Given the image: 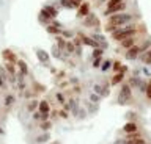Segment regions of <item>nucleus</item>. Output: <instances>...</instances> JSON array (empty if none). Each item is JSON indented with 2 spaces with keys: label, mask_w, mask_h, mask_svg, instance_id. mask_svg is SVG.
I'll return each instance as SVG.
<instances>
[{
  "label": "nucleus",
  "mask_w": 151,
  "mask_h": 144,
  "mask_svg": "<svg viewBox=\"0 0 151 144\" xmlns=\"http://www.w3.org/2000/svg\"><path fill=\"white\" fill-rule=\"evenodd\" d=\"M55 100H57V104H58V105L63 106L66 104V100H68V96H66L63 91H57L55 92Z\"/></svg>",
  "instance_id": "bb28decb"
},
{
  "label": "nucleus",
  "mask_w": 151,
  "mask_h": 144,
  "mask_svg": "<svg viewBox=\"0 0 151 144\" xmlns=\"http://www.w3.org/2000/svg\"><path fill=\"white\" fill-rule=\"evenodd\" d=\"M93 91L96 92V94L101 96V91H102V85H99V83H96V85L93 86Z\"/></svg>",
  "instance_id": "37998d69"
},
{
  "label": "nucleus",
  "mask_w": 151,
  "mask_h": 144,
  "mask_svg": "<svg viewBox=\"0 0 151 144\" xmlns=\"http://www.w3.org/2000/svg\"><path fill=\"white\" fill-rule=\"evenodd\" d=\"M14 104H16V96L11 94V92H8V94L5 96V99H3V106H5V110H9Z\"/></svg>",
  "instance_id": "6ab92c4d"
},
{
  "label": "nucleus",
  "mask_w": 151,
  "mask_h": 144,
  "mask_svg": "<svg viewBox=\"0 0 151 144\" xmlns=\"http://www.w3.org/2000/svg\"><path fill=\"white\" fill-rule=\"evenodd\" d=\"M49 144H61V141H58V139H54V141H49Z\"/></svg>",
  "instance_id": "8fccbe9b"
},
{
  "label": "nucleus",
  "mask_w": 151,
  "mask_h": 144,
  "mask_svg": "<svg viewBox=\"0 0 151 144\" xmlns=\"http://www.w3.org/2000/svg\"><path fill=\"white\" fill-rule=\"evenodd\" d=\"M71 2H73V5H74V8H76V10H77V8L80 6V3H82L83 0H71Z\"/></svg>",
  "instance_id": "49530a36"
},
{
  "label": "nucleus",
  "mask_w": 151,
  "mask_h": 144,
  "mask_svg": "<svg viewBox=\"0 0 151 144\" xmlns=\"http://www.w3.org/2000/svg\"><path fill=\"white\" fill-rule=\"evenodd\" d=\"M142 33H145V27H139L135 22H132V24H127L124 27H118V28H115L110 33V38H112V41H115V43H120V41L129 38V36L142 35Z\"/></svg>",
  "instance_id": "f03ea898"
},
{
  "label": "nucleus",
  "mask_w": 151,
  "mask_h": 144,
  "mask_svg": "<svg viewBox=\"0 0 151 144\" xmlns=\"http://www.w3.org/2000/svg\"><path fill=\"white\" fill-rule=\"evenodd\" d=\"M142 41V35H134V36H129V38H126V39H123L120 41V49L123 50H127V49H131V47H134L135 44H139Z\"/></svg>",
  "instance_id": "423d86ee"
},
{
  "label": "nucleus",
  "mask_w": 151,
  "mask_h": 144,
  "mask_svg": "<svg viewBox=\"0 0 151 144\" xmlns=\"http://www.w3.org/2000/svg\"><path fill=\"white\" fill-rule=\"evenodd\" d=\"M35 55H36V58H38V61H40L41 64H44V66H47L49 64V61H50V53L47 52V50H44V49H35Z\"/></svg>",
  "instance_id": "1a4fd4ad"
},
{
  "label": "nucleus",
  "mask_w": 151,
  "mask_h": 144,
  "mask_svg": "<svg viewBox=\"0 0 151 144\" xmlns=\"http://www.w3.org/2000/svg\"><path fill=\"white\" fill-rule=\"evenodd\" d=\"M32 118L35 122H41V121H46V119H50V113H41V111H33L32 113Z\"/></svg>",
  "instance_id": "aec40b11"
},
{
  "label": "nucleus",
  "mask_w": 151,
  "mask_h": 144,
  "mask_svg": "<svg viewBox=\"0 0 151 144\" xmlns=\"http://www.w3.org/2000/svg\"><path fill=\"white\" fill-rule=\"evenodd\" d=\"M99 17L94 14V13H90L88 16H85L82 19V25L85 28H94V30H99Z\"/></svg>",
  "instance_id": "39448f33"
},
{
  "label": "nucleus",
  "mask_w": 151,
  "mask_h": 144,
  "mask_svg": "<svg viewBox=\"0 0 151 144\" xmlns=\"http://www.w3.org/2000/svg\"><path fill=\"white\" fill-rule=\"evenodd\" d=\"M50 110H52V105H50L46 99L40 100V105H38V111H41V113H50Z\"/></svg>",
  "instance_id": "b1692460"
},
{
  "label": "nucleus",
  "mask_w": 151,
  "mask_h": 144,
  "mask_svg": "<svg viewBox=\"0 0 151 144\" xmlns=\"http://www.w3.org/2000/svg\"><path fill=\"white\" fill-rule=\"evenodd\" d=\"M55 118H58V110H57V108H52V110H50V119H55Z\"/></svg>",
  "instance_id": "a18cd8bd"
},
{
  "label": "nucleus",
  "mask_w": 151,
  "mask_h": 144,
  "mask_svg": "<svg viewBox=\"0 0 151 144\" xmlns=\"http://www.w3.org/2000/svg\"><path fill=\"white\" fill-rule=\"evenodd\" d=\"M5 69H6V72H8V75H17V67H16V64L14 63H8V61H5Z\"/></svg>",
  "instance_id": "c85d7f7f"
},
{
  "label": "nucleus",
  "mask_w": 151,
  "mask_h": 144,
  "mask_svg": "<svg viewBox=\"0 0 151 144\" xmlns=\"http://www.w3.org/2000/svg\"><path fill=\"white\" fill-rule=\"evenodd\" d=\"M69 114H71V113H69L68 110H65V108H60V110H58V118H60V119H68Z\"/></svg>",
  "instance_id": "72a5a7b5"
},
{
  "label": "nucleus",
  "mask_w": 151,
  "mask_h": 144,
  "mask_svg": "<svg viewBox=\"0 0 151 144\" xmlns=\"http://www.w3.org/2000/svg\"><path fill=\"white\" fill-rule=\"evenodd\" d=\"M30 89L35 92V96H41V94H44V92L47 91V86L42 85V83H40V82H36V80H33L32 85H30Z\"/></svg>",
  "instance_id": "ddd939ff"
},
{
  "label": "nucleus",
  "mask_w": 151,
  "mask_h": 144,
  "mask_svg": "<svg viewBox=\"0 0 151 144\" xmlns=\"http://www.w3.org/2000/svg\"><path fill=\"white\" fill-rule=\"evenodd\" d=\"M124 77H126V74H123V72H113V75L110 77V85L112 86L121 85L123 80H124Z\"/></svg>",
  "instance_id": "2eb2a0df"
},
{
  "label": "nucleus",
  "mask_w": 151,
  "mask_h": 144,
  "mask_svg": "<svg viewBox=\"0 0 151 144\" xmlns=\"http://www.w3.org/2000/svg\"><path fill=\"white\" fill-rule=\"evenodd\" d=\"M101 99H102V97L99 96V94H96V92L90 94V97H88V100H90V102H94V104H99V102H101Z\"/></svg>",
  "instance_id": "f704fd0d"
},
{
  "label": "nucleus",
  "mask_w": 151,
  "mask_h": 144,
  "mask_svg": "<svg viewBox=\"0 0 151 144\" xmlns=\"http://www.w3.org/2000/svg\"><path fill=\"white\" fill-rule=\"evenodd\" d=\"M36 144H44V143H49L50 141V133L49 132H42L41 135H38L36 136Z\"/></svg>",
  "instance_id": "a878e982"
},
{
  "label": "nucleus",
  "mask_w": 151,
  "mask_h": 144,
  "mask_svg": "<svg viewBox=\"0 0 151 144\" xmlns=\"http://www.w3.org/2000/svg\"><path fill=\"white\" fill-rule=\"evenodd\" d=\"M16 67H17V72H19V74H22V75L28 77L30 69H28V64L25 63V60H21V58H19L17 63H16Z\"/></svg>",
  "instance_id": "4468645a"
},
{
  "label": "nucleus",
  "mask_w": 151,
  "mask_h": 144,
  "mask_svg": "<svg viewBox=\"0 0 151 144\" xmlns=\"http://www.w3.org/2000/svg\"><path fill=\"white\" fill-rule=\"evenodd\" d=\"M124 2V0H109V2H106V8H110V6H115L118 5V3Z\"/></svg>",
  "instance_id": "a19ab883"
},
{
  "label": "nucleus",
  "mask_w": 151,
  "mask_h": 144,
  "mask_svg": "<svg viewBox=\"0 0 151 144\" xmlns=\"http://www.w3.org/2000/svg\"><path fill=\"white\" fill-rule=\"evenodd\" d=\"M121 66H123L121 61H118V60H113V63H112V71H113V72H118Z\"/></svg>",
  "instance_id": "e433bc0d"
},
{
  "label": "nucleus",
  "mask_w": 151,
  "mask_h": 144,
  "mask_svg": "<svg viewBox=\"0 0 151 144\" xmlns=\"http://www.w3.org/2000/svg\"><path fill=\"white\" fill-rule=\"evenodd\" d=\"M2 60L3 61H8V63H17V53L13 52V49H3L2 50Z\"/></svg>",
  "instance_id": "9b49d317"
},
{
  "label": "nucleus",
  "mask_w": 151,
  "mask_h": 144,
  "mask_svg": "<svg viewBox=\"0 0 151 144\" xmlns=\"http://www.w3.org/2000/svg\"><path fill=\"white\" fill-rule=\"evenodd\" d=\"M58 2H60V6L66 8V10H76V8H74V5H73V2H71V0H58Z\"/></svg>",
  "instance_id": "2f4dec72"
},
{
  "label": "nucleus",
  "mask_w": 151,
  "mask_h": 144,
  "mask_svg": "<svg viewBox=\"0 0 151 144\" xmlns=\"http://www.w3.org/2000/svg\"><path fill=\"white\" fill-rule=\"evenodd\" d=\"M137 130H139V125H137L135 121H127L123 125V132L124 133H132V132H137Z\"/></svg>",
  "instance_id": "412c9836"
},
{
  "label": "nucleus",
  "mask_w": 151,
  "mask_h": 144,
  "mask_svg": "<svg viewBox=\"0 0 151 144\" xmlns=\"http://www.w3.org/2000/svg\"><path fill=\"white\" fill-rule=\"evenodd\" d=\"M76 35H77L79 38H80V41H82V44H83V45H88V47H91V49L99 47V44L91 38V35L88 36V35H85L83 31H76Z\"/></svg>",
  "instance_id": "6e6552de"
},
{
  "label": "nucleus",
  "mask_w": 151,
  "mask_h": 144,
  "mask_svg": "<svg viewBox=\"0 0 151 144\" xmlns=\"http://www.w3.org/2000/svg\"><path fill=\"white\" fill-rule=\"evenodd\" d=\"M145 96H146V99H148V100H151V78H150L148 85H146V89H145Z\"/></svg>",
  "instance_id": "ea45409f"
},
{
  "label": "nucleus",
  "mask_w": 151,
  "mask_h": 144,
  "mask_svg": "<svg viewBox=\"0 0 151 144\" xmlns=\"http://www.w3.org/2000/svg\"><path fill=\"white\" fill-rule=\"evenodd\" d=\"M65 53H66V57H68V55H74V53H76V44L73 43V39H68V41H66Z\"/></svg>",
  "instance_id": "cd10ccee"
},
{
  "label": "nucleus",
  "mask_w": 151,
  "mask_h": 144,
  "mask_svg": "<svg viewBox=\"0 0 151 144\" xmlns=\"http://www.w3.org/2000/svg\"><path fill=\"white\" fill-rule=\"evenodd\" d=\"M61 78H66V72H65V71H57V74H55V82L58 83Z\"/></svg>",
  "instance_id": "58836bf2"
},
{
  "label": "nucleus",
  "mask_w": 151,
  "mask_h": 144,
  "mask_svg": "<svg viewBox=\"0 0 151 144\" xmlns=\"http://www.w3.org/2000/svg\"><path fill=\"white\" fill-rule=\"evenodd\" d=\"M126 10H127V2L124 0V2L118 3V5H115V6L106 8V10H104V13H102V14L106 16V17H109V16L115 14V13H121V11H126Z\"/></svg>",
  "instance_id": "0eeeda50"
},
{
  "label": "nucleus",
  "mask_w": 151,
  "mask_h": 144,
  "mask_svg": "<svg viewBox=\"0 0 151 144\" xmlns=\"http://www.w3.org/2000/svg\"><path fill=\"white\" fill-rule=\"evenodd\" d=\"M139 19V16L135 14V13H131V11H121V13H115V14L109 16L107 17V24L104 25V30L109 31V33H112L115 28L118 27H124L127 24H132V22H135Z\"/></svg>",
  "instance_id": "f257e3e1"
},
{
  "label": "nucleus",
  "mask_w": 151,
  "mask_h": 144,
  "mask_svg": "<svg viewBox=\"0 0 151 144\" xmlns=\"http://www.w3.org/2000/svg\"><path fill=\"white\" fill-rule=\"evenodd\" d=\"M57 17H58V8L55 5H44L41 8L40 14H38V21L46 27L50 24L52 19H57Z\"/></svg>",
  "instance_id": "7ed1b4c3"
},
{
  "label": "nucleus",
  "mask_w": 151,
  "mask_h": 144,
  "mask_svg": "<svg viewBox=\"0 0 151 144\" xmlns=\"http://www.w3.org/2000/svg\"><path fill=\"white\" fill-rule=\"evenodd\" d=\"M140 55H142V52H140L139 44H135L134 47L124 50V58H126V60H137V58L140 57Z\"/></svg>",
  "instance_id": "f8f14e48"
},
{
  "label": "nucleus",
  "mask_w": 151,
  "mask_h": 144,
  "mask_svg": "<svg viewBox=\"0 0 151 144\" xmlns=\"http://www.w3.org/2000/svg\"><path fill=\"white\" fill-rule=\"evenodd\" d=\"M36 127L40 128L41 132H50L52 127H54V122H52V119H46V121H41V122H38Z\"/></svg>",
  "instance_id": "f3484780"
},
{
  "label": "nucleus",
  "mask_w": 151,
  "mask_h": 144,
  "mask_svg": "<svg viewBox=\"0 0 151 144\" xmlns=\"http://www.w3.org/2000/svg\"><path fill=\"white\" fill-rule=\"evenodd\" d=\"M50 57H54V58H57V60H65L66 53H65L57 44H54V45H52V49H50Z\"/></svg>",
  "instance_id": "dca6fc26"
},
{
  "label": "nucleus",
  "mask_w": 151,
  "mask_h": 144,
  "mask_svg": "<svg viewBox=\"0 0 151 144\" xmlns=\"http://www.w3.org/2000/svg\"><path fill=\"white\" fill-rule=\"evenodd\" d=\"M38 105H40V100H38L36 97H32V99H28V102L25 104V110L28 113H33V111L38 110Z\"/></svg>",
  "instance_id": "a211bd4d"
},
{
  "label": "nucleus",
  "mask_w": 151,
  "mask_h": 144,
  "mask_svg": "<svg viewBox=\"0 0 151 144\" xmlns=\"http://www.w3.org/2000/svg\"><path fill=\"white\" fill-rule=\"evenodd\" d=\"M127 71H129V67H127V66H124V64H123V66L120 67V71H118V72H123V74H126Z\"/></svg>",
  "instance_id": "09e8293b"
},
{
  "label": "nucleus",
  "mask_w": 151,
  "mask_h": 144,
  "mask_svg": "<svg viewBox=\"0 0 151 144\" xmlns=\"http://www.w3.org/2000/svg\"><path fill=\"white\" fill-rule=\"evenodd\" d=\"M61 27H57V25H54V24H49V25H46V31L49 35H52V36H57V35H61Z\"/></svg>",
  "instance_id": "393cba45"
},
{
  "label": "nucleus",
  "mask_w": 151,
  "mask_h": 144,
  "mask_svg": "<svg viewBox=\"0 0 151 144\" xmlns=\"http://www.w3.org/2000/svg\"><path fill=\"white\" fill-rule=\"evenodd\" d=\"M71 91H73V94H80V91H82V89H80V86H73V89H71Z\"/></svg>",
  "instance_id": "de8ad7c7"
},
{
  "label": "nucleus",
  "mask_w": 151,
  "mask_h": 144,
  "mask_svg": "<svg viewBox=\"0 0 151 144\" xmlns=\"http://www.w3.org/2000/svg\"><path fill=\"white\" fill-rule=\"evenodd\" d=\"M104 57V49L102 47H94L91 52V58H102Z\"/></svg>",
  "instance_id": "7c9ffc66"
},
{
  "label": "nucleus",
  "mask_w": 151,
  "mask_h": 144,
  "mask_svg": "<svg viewBox=\"0 0 151 144\" xmlns=\"http://www.w3.org/2000/svg\"><path fill=\"white\" fill-rule=\"evenodd\" d=\"M139 60L145 64V66H151V47L146 50V52L142 53L140 57H139Z\"/></svg>",
  "instance_id": "5701e85b"
},
{
  "label": "nucleus",
  "mask_w": 151,
  "mask_h": 144,
  "mask_svg": "<svg viewBox=\"0 0 151 144\" xmlns=\"http://www.w3.org/2000/svg\"><path fill=\"white\" fill-rule=\"evenodd\" d=\"M87 113H88V111H87V110H83V108H80V110H79V113H77V118H79V119H83V118H85V116H87Z\"/></svg>",
  "instance_id": "c03bdc74"
},
{
  "label": "nucleus",
  "mask_w": 151,
  "mask_h": 144,
  "mask_svg": "<svg viewBox=\"0 0 151 144\" xmlns=\"http://www.w3.org/2000/svg\"><path fill=\"white\" fill-rule=\"evenodd\" d=\"M102 60H104V57H102V58H93V63H91V66H93L94 69H99V67H101V63H102Z\"/></svg>",
  "instance_id": "4c0bfd02"
},
{
  "label": "nucleus",
  "mask_w": 151,
  "mask_h": 144,
  "mask_svg": "<svg viewBox=\"0 0 151 144\" xmlns=\"http://www.w3.org/2000/svg\"><path fill=\"white\" fill-rule=\"evenodd\" d=\"M118 104L120 105H129L134 102V97H132V88L129 83H121L120 88V94H118Z\"/></svg>",
  "instance_id": "20e7f679"
},
{
  "label": "nucleus",
  "mask_w": 151,
  "mask_h": 144,
  "mask_svg": "<svg viewBox=\"0 0 151 144\" xmlns=\"http://www.w3.org/2000/svg\"><path fill=\"white\" fill-rule=\"evenodd\" d=\"M98 110V104H94V102H87V111H91V113H94V111Z\"/></svg>",
  "instance_id": "c9c22d12"
},
{
  "label": "nucleus",
  "mask_w": 151,
  "mask_h": 144,
  "mask_svg": "<svg viewBox=\"0 0 151 144\" xmlns=\"http://www.w3.org/2000/svg\"><path fill=\"white\" fill-rule=\"evenodd\" d=\"M0 135H5V130L2 128V125H0Z\"/></svg>",
  "instance_id": "603ef678"
},
{
  "label": "nucleus",
  "mask_w": 151,
  "mask_h": 144,
  "mask_svg": "<svg viewBox=\"0 0 151 144\" xmlns=\"http://www.w3.org/2000/svg\"><path fill=\"white\" fill-rule=\"evenodd\" d=\"M112 63H113V60H102V63H101V72H107L109 69H112Z\"/></svg>",
  "instance_id": "c756f323"
},
{
  "label": "nucleus",
  "mask_w": 151,
  "mask_h": 144,
  "mask_svg": "<svg viewBox=\"0 0 151 144\" xmlns=\"http://www.w3.org/2000/svg\"><path fill=\"white\" fill-rule=\"evenodd\" d=\"M91 38L96 41V43L99 44V47H102L104 50H106L107 47H109V44H107V41H106V38H104L102 35H99V33H93L91 35Z\"/></svg>",
  "instance_id": "4be33fe9"
},
{
  "label": "nucleus",
  "mask_w": 151,
  "mask_h": 144,
  "mask_svg": "<svg viewBox=\"0 0 151 144\" xmlns=\"http://www.w3.org/2000/svg\"><path fill=\"white\" fill-rule=\"evenodd\" d=\"M90 13H91V5H90V2H83L80 3V6L77 8V13H76V16L79 17V19H83L85 16H88Z\"/></svg>",
  "instance_id": "9d476101"
},
{
  "label": "nucleus",
  "mask_w": 151,
  "mask_h": 144,
  "mask_svg": "<svg viewBox=\"0 0 151 144\" xmlns=\"http://www.w3.org/2000/svg\"><path fill=\"white\" fill-rule=\"evenodd\" d=\"M61 36L63 38H66V39H73L74 36H76V31H73V30H61Z\"/></svg>",
  "instance_id": "473e14b6"
},
{
  "label": "nucleus",
  "mask_w": 151,
  "mask_h": 144,
  "mask_svg": "<svg viewBox=\"0 0 151 144\" xmlns=\"http://www.w3.org/2000/svg\"><path fill=\"white\" fill-rule=\"evenodd\" d=\"M68 86H69V82H66V80H63V82H58V88H60V91H65Z\"/></svg>",
  "instance_id": "79ce46f5"
},
{
  "label": "nucleus",
  "mask_w": 151,
  "mask_h": 144,
  "mask_svg": "<svg viewBox=\"0 0 151 144\" xmlns=\"http://www.w3.org/2000/svg\"><path fill=\"white\" fill-rule=\"evenodd\" d=\"M127 118H129V119L132 121V119H134V118H135V114H134V113H129V114H127Z\"/></svg>",
  "instance_id": "3c124183"
}]
</instances>
